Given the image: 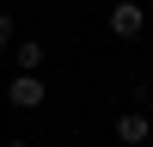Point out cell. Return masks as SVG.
Returning a JSON list of instances; mask_svg holds the SVG:
<instances>
[{"mask_svg":"<svg viewBox=\"0 0 153 147\" xmlns=\"http://www.w3.org/2000/svg\"><path fill=\"white\" fill-rule=\"evenodd\" d=\"M6 147H31V141H6Z\"/></svg>","mask_w":153,"mask_h":147,"instance_id":"6","label":"cell"},{"mask_svg":"<svg viewBox=\"0 0 153 147\" xmlns=\"http://www.w3.org/2000/svg\"><path fill=\"white\" fill-rule=\"evenodd\" d=\"M147 135H153V117H141V110H123L117 117V141L123 147H141Z\"/></svg>","mask_w":153,"mask_h":147,"instance_id":"3","label":"cell"},{"mask_svg":"<svg viewBox=\"0 0 153 147\" xmlns=\"http://www.w3.org/2000/svg\"><path fill=\"white\" fill-rule=\"evenodd\" d=\"M43 98H49L43 74H12V86H6V104H12V110H37Z\"/></svg>","mask_w":153,"mask_h":147,"instance_id":"1","label":"cell"},{"mask_svg":"<svg viewBox=\"0 0 153 147\" xmlns=\"http://www.w3.org/2000/svg\"><path fill=\"white\" fill-rule=\"evenodd\" d=\"M12 61L19 74H43V43H12Z\"/></svg>","mask_w":153,"mask_h":147,"instance_id":"4","label":"cell"},{"mask_svg":"<svg viewBox=\"0 0 153 147\" xmlns=\"http://www.w3.org/2000/svg\"><path fill=\"white\" fill-rule=\"evenodd\" d=\"M0 49H12V12H0Z\"/></svg>","mask_w":153,"mask_h":147,"instance_id":"5","label":"cell"},{"mask_svg":"<svg viewBox=\"0 0 153 147\" xmlns=\"http://www.w3.org/2000/svg\"><path fill=\"white\" fill-rule=\"evenodd\" d=\"M141 31H147V12L135 6V0H117V6H110V37H123V43H135Z\"/></svg>","mask_w":153,"mask_h":147,"instance_id":"2","label":"cell"}]
</instances>
